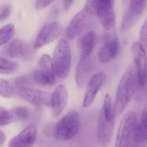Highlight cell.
<instances>
[{"label": "cell", "instance_id": "6da1fadb", "mask_svg": "<svg viewBox=\"0 0 147 147\" xmlns=\"http://www.w3.org/2000/svg\"><path fill=\"white\" fill-rule=\"evenodd\" d=\"M137 83L136 67L130 65L123 75L118 86L114 105L115 116L121 114L126 108L136 92Z\"/></svg>", "mask_w": 147, "mask_h": 147}, {"label": "cell", "instance_id": "7a4b0ae2", "mask_svg": "<svg viewBox=\"0 0 147 147\" xmlns=\"http://www.w3.org/2000/svg\"><path fill=\"white\" fill-rule=\"evenodd\" d=\"M71 60L69 44L65 39H60L54 51L53 63L56 74L61 79H67L69 76Z\"/></svg>", "mask_w": 147, "mask_h": 147}, {"label": "cell", "instance_id": "3957f363", "mask_svg": "<svg viewBox=\"0 0 147 147\" xmlns=\"http://www.w3.org/2000/svg\"><path fill=\"white\" fill-rule=\"evenodd\" d=\"M80 118L77 111H72L67 113L57 125L55 137L61 141H67L74 137L80 129Z\"/></svg>", "mask_w": 147, "mask_h": 147}, {"label": "cell", "instance_id": "277c9868", "mask_svg": "<svg viewBox=\"0 0 147 147\" xmlns=\"http://www.w3.org/2000/svg\"><path fill=\"white\" fill-rule=\"evenodd\" d=\"M137 123V115L128 112L122 118L118 130L115 147H130Z\"/></svg>", "mask_w": 147, "mask_h": 147}, {"label": "cell", "instance_id": "5b68a950", "mask_svg": "<svg viewBox=\"0 0 147 147\" xmlns=\"http://www.w3.org/2000/svg\"><path fill=\"white\" fill-rule=\"evenodd\" d=\"M147 1L132 0L129 1L121 22L120 31H127L131 28L140 18L146 8Z\"/></svg>", "mask_w": 147, "mask_h": 147}, {"label": "cell", "instance_id": "8992f818", "mask_svg": "<svg viewBox=\"0 0 147 147\" xmlns=\"http://www.w3.org/2000/svg\"><path fill=\"white\" fill-rule=\"evenodd\" d=\"M114 3V1L112 0L97 1L96 15L101 25L108 30H112L115 26Z\"/></svg>", "mask_w": 147, "mask_h": 147}, {"label": "cell", "instance_id": "52a82bcc", "mask_svg": "<svg viewBox=\"0 0 147 147\" xmlns=\"http://www.w3.org/2000/svg\"><path fill=\"white\" fill-rule=\"evenodd\" d=\"M7 55L11 58H19L26 61H32L34 58V50L30 45L23 39L15 38L7 47Z\"/></svg>", "mask_w": 147, "mask_h": 147}, {"label": "cell", "instance_id": "ba28073f", "mask_svg": "<svg viewBox=\"0 0 147 147\" xmlns=\"http://www.w3.org/2000/svg\"><path fill=\"white\" fill-rule=\"evenodd\" d=\"M131 51L136 69L138 84L139 86H144L146 82L147 76V60L145 48L140 43L135 42L131 46Z\"/></svg>", "mask_w": 147, "mask_h": 147}, {"label": "cell", "instance_id": "9c48e42d", "mask_svg": "<svg viewBox=\"0 0 147 147\" xmlns=\"http://www.w3.org/2000/svg\"><path fill=\"white\" fill-rule=\"evenodd\" d=\"M62 26L58 22H52L42 27L35 41L34 49H38L50 43L60 36L62 30Z\"/></svg>", "mask_w": 147, "mask_h": 147}, {"label": "cell", "instance_id": "30bf717a", "mask_svg": "<svg viewBox=\"0 0 147 147\" xmlns=\"http://www.w3.org/2000/svg\"><path fill=\"white\" fill-rule=\"evenodd\" d=\"M16 92L20 98L33 105L51 106V95L46 92L31 88L19 89Z\"/></svg>", "mask_w": 147, "mask_h": 147}, {"label": "cell", "instance_id": "8fae6325", "mask_svg": "<svg viewBox=\"0 0 147 147\" xmlns=\"http://www.w3.org/2000/svg\"><path fill=\"white\" fill-rule=\"evenodd\" d=\"M90 16L91 15L84 9L76 13L71 20L66 29L67 38L72 40L80 34L88 25Z\"/></svg>", "mask_w": 147, "mask_h": 147}, {"label": "cell", "instance_id": "7c38bea8", "mask_svg": "<svg viewBox=\"0 0 147 147\" xmlns=\"http://www.w3.org/2000/svg\"><path fill=\"white\" fill-rule=\"evenodd\" d=\"M38 135V128L35 124L27 126L10 141L9 147H32Z\"/></svg>", "mask_w": 147, "mask_h": 147}, {"label": "cell", "instance_id": "4fadbf2b", "mask_svg": "<svg viewBox=\"0 0 147 147\" xmlns=\"http://www.w3.org/2000/svg\"><path fill=\"white\" fill-rule=\"evenodd\" d=\"M105 74L103 72H99L93 76L89 80L83 100V106L87 107L94 102L97 93L105 80Z\"/></svg>", "mask_w": 147, "mask_h": 147}, {"label": "cell", "instance_id": "5bb4252c", "mask_svg": "<svg viewBox=\"0 0 147 147\" xmlns=\"http://www.w3.org/2000/svg\"><path fill=\"white\" fill-rule=\"evenodd\" d=\"M115 120H109L104 117L100 111L97 125V138L102 146H108L112 137Z\"/></svg>", "mask_w": 147, "mask_h": 147}, {"label": "cell", "instance_id": "9a60e30c", "mask_svg": "<svg viewBox=\"0 0 147 147\" xmlns=\"http://www.w3.org/2000/svg\"><path fill=\"white\" fill-rule=\"evenodd\" d=\"M68 94L66 87L59 85L55 89L51 95V106L53 115L59 116L64 110L67 103Z\"/></svg>", "mask_w": 147, "mask_h": 147}, {"label": "cell", "instance_id": "2e32d148", "mask_svg": "<svg viewBox=\"0 0 147 147\" xmlns=\"http://www.w3.org/2000/svg\"><path fill=\"white\" fill-rule=\"evenodd\" d=\"M96 34L94 31L83 33L77 39V45L81 53V59L88 58L92 51Z\"/></svg>", "mask_w": 147, "mask_h": 147}, {"label": "cell", "instance_id": "e0dca14e", "mask_svg": "<svg viewBox=\"0 0 147 147\" xmlns=\"http://www.w3.org/2000/svg\"><path fill=\"white\" fill-rule=\"evenodd\" d=\"M92 70V64L90 58L81 59L79 62L76 73V84L80 88L84 87L88 81Z\"/></svg>", "mask_w": 147, "mask_h": 147}, {"label": "cell", "instance_id": "ac0fdd59", "mask_svg": "<svg viewBox=\"0 0 147 147\" xmlns=\"http://www.w3.org/2000/svg\"><path fill=\"white\" fill-rule=\"evenodd\" d=\"M119 51V45L116 37L110 39L100 50L98 58L102 63H107L115 58Z\"/></svg>", "mask_w": 147, "mask_h": 147}, {"label": "cell", "instance_id": "d6986e66", "mask_svg": "<svg viewBox=\"0 0 147 147\" xmlns=\"http://www.w3.org/2000/svg\"><path fill=\"white\" fill-rule=\"evenodd\" d=\"M40 73L49 82L50 86L55 82V75L53 62L50 57L48 55H43L39 61Z\"/></svg>", "mask_w": 147, "mask_h": 147}, {"label": "cell", "instance_id": "ffe728a7", "mask_svg": "<svg viewBox=\"0 0 147 147\" xmlns=\"http://www.w3.org/2000/svg\"><path fill=\"white\" fill-rule=\"evenodd\" d=\"M147 138V108H145L140 120L136 124L132 140L138 142L145 143Z\"/></svg>", "mask_w": 147, "mask_h": 147}, {"label": "cell", "instance_id": "44dd1931", "mask_svg": "<svg viewBox=\"0 0 147 147\" xmlns=\"http://www.w3.org/2000/svg\"><path fill=\"white\" fill-rule=\"evenodd\" d=\"M101 111L106 119L115 120V112L112 100L110 94H106L104 98V104Z\"/></svg>", "mask_w": 147, "mask_h": 147}, {"label": "cell", "instance_id": "7402d4cb", "mask_svg": "<svg viewBox=\"0 0 147 147\" xmlns=\"http://www.w3.org/2000/svg\"><path fill=\"white\" fill-rule=\"evenodd\" d=\"M34 83L32 74L24 75L18 77L14 80L13 87L16 91L23 88H31Z\"/></svg>", "mask_w": 147, "mask_h": 147}, {"label": "cell", "instance_id": "603a6c76", "mask_svg": "<svg viewBox=\"0 0 147 147\" xmlns=\"http://www.w3.org/2000/svg\"><path fill=\"white\" fill-rule=\"evenodd\" d=\"M15 28L12 24H8L0 29V46L7 43L14 36Z\"/></svg>", "mask_w": 147, "mask_h": 147}, {"label": "cell", "instance_id": "cb8c5ba5", "mask_svg": "<svg viewBox=\"0 0 147 147\" xmlns=\"http://www.w3.org/2000/svg\"><path fill=\"white\" fill-rule=\"evenodd\" d=\"M18 69V65L3 57H0V74H8L16 72Z\"/></svg>", "mask_w": 147, "mask_h": 147}, {"label": "cell", "instance_id": "d4e9b609", "mask_svg": "<svg viewBox=\"0 0 147 147\" xmlns=\"http://www.w3.org/2000/svg\"><path fill=\"white\" fill-rule=\"evenodd\" d=\"M10 111L12 116L13 123L26 119L30 114L29 109L26 107H17L11 109Z\"/></svg>", "mask_w": 147, "mask_h": 147}, {"label": "cell", "instance_id": "484cf974", "mask_svg": "<svg viewBox=\"0 0 147 147\" xmlns=\"http://www.w3.org/2000/svg\"><path fill=\"white\" fill-rule=\"evenodd\" d=\"M15 89L7 81L0 79V95L4 98H11L13 95Z\"/></svg>", "mask_w": 147, "mask_h": 147}, {"label": "cell", "instance_id": "4316f807", "mask_svg": "<svg viewBox=\"0 0 147 147\" xmlns=\"http://www.w3.org/2000/svg\"><path fill=\"white\" fill-rule=\"evenodd\" d=\"M13 123V119L10 110L0 109V126Z\"/></svg>", "mask_w": 147, "mask_h": 147}, {"label": "cell", "instance_id": "83f0119b", "mask_svg": "<svg viewBox=\"0 0 147 147\" xmlns=\"http://www.w3.org/2000/svg\"><path fill=\"white\" fill-rule=\"evenodd\" d=\"M97 1L96 0H91L86 1L84 9L91 16L96 15Z\"/></svg>", "mask_w": 147, "mask_h": 147}, {"label": "cell", "instance_id": "f1b7e54d", "mask_svg": "<svg viewBox=\"0 0 147 147\" xmlns=\"http://www.w3.org/2000/svg\"><path fill=\"white\" fill-rule=\"evenodd\" d=\"M11 13V8L8 5H4L0 10V22H2L9 18Z\"/></svg>", "mask_w": 147, "mask_h": 147}, {"label": "cell", "instance_id": "f546056e", "mask_svg": "<svg viewBox=\"0 0 147 147\" xmlns=\"http://www.w3.org/2000/svg\"><path fill=\"white\" fill-rule=\"evenodd\" d=\"M147 21L144 23L140 32V39L141 43L144 48L147 45Z\"/></svg>", "mask_w": 147, "mask_h": 147}, {"label": "cell", "instance_id": "4dcf8cb0", "mask_svg": "<svg viewBox=\"0 0 147 147\" xmlns=\"http://www.w3.org/2000/svg\"><path fill=\"white\" fill-rule=\"evenodd\" d=\"M52 1H37L36 2V7L38 10L45 8L51 4Z\"/></svg>", "mask_w": 147, "mask_h": 147}, {"label": "cell", "instance_id": "1f68e13d", "mask_svg": "<svg viewBox=\"0 0 147 147\" xmlns=\"http://www.w3.org/2000/svg\"><path fill=\"white\" fill-rule=\"evenodd\" d=\"M74 1H63V7L65 11H68L71 7L73 4Z\"/></svg>", "mask_w": 147, "mask_h": 147}, {"label": "cell", "instance_id": "d6a6232c", "mask_svg": "<svg viewBox=\"0 0 147 147\" xmlns=\"http://www.w3.org/2000/svg\"><path fill=\"white\" fill-rule=\"evenodd\" d=\"M6 137L5 134L2 131L0 130V146L3 145L5 142Z\"/></svg>", "mask_w": 147, "mask_h": 147}, {"label": "cell", "instance_id": "836d02e7", "mask_svg": "<svg viewBox=\"0 0 147 147\" xmlns=\"http://www.w3.org/2000/svg\"><path fill=\"white\" fill-rule=\"evenodd\" d=\"M145 143L138 142L132 140L130 147H144V144Z\"/></svg>", "mask_w": 147, "mask_h": 147}]
</instances>
